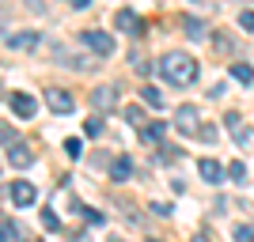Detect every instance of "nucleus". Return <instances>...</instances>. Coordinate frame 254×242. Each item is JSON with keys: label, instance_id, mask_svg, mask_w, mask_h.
<instances>
[{"label": "nucleus", "instance_id": "obj_6", "mask_svg": "<svg viewBox=\"0 0 254 242\" xmlns=\"http://www.w3.org/2000/svg\"><path fill=\"white\" fill-rule=\"evenodd\" d=\"M34 200H38V190L31 182H11V204L15 208H31Z\"/></svg>", "mask_w": 254, "mask_h": 242}, {"label": "nucleus", "instance_id": "obj_20", "mask_svg": "<svg viewBox=\"0 0 254 242\" xmlns=\"http://www.w3.org/2000/svg\"><path fill=\"white\" fill-rule=\"evenodd\" d=\"M80 151H84V147H80V140H76V137L64 140V155H68V159H80Z\"/></svg>", "mask_w": 254, "mask_h": 242}, {"label": "nucleus", "instance_id": "obj_10", "mask_svg": "<svg viewBox=\"0 0 254 242\" xmlns=\"http://www.w3.org/2000/svg\"><path fill=\"white\" fill-rule=\"evenodd\" d=\"M197 170H201V178L209 182V186H220V182H224V174H228V170H224L220 163H216V159H201V163H197Z\"/></svg>", "mask_w": 254, "mask_h": 242}, {"label": "nucleus", "instance_id": "obj_29", "mask_svg": "<svg viewBox=\"0 0 254 242\" xmlns=\"http://www.w3.org/2000/svg\"><path fill=\"white\" fill-rule=\"evenodd\" d=\"M216 49H220V53H232V42H228V38L220 34V38H216Z\"/></svg>", "mask_w": 254, "mask_h": 242}, {"label": "nucleus", "instance_id": "obj_32", "mask_svg": "<svg viewBox=\"0 0 254 242\" xmlns=\"http://www.w3.org/2000/svg\"><path fill=\"white\" fill-rule=\"evenodd\" d=\"M193 4H205V0H193Z\"/></svg>", "mask_w": 254, "mask_h": 242}, {"label": "nucleus", "instance_id": "obj_8", "mask_svg": "<svg viewBox=\"0 0 254 242\" xmlns=\"http://www.w3.org/2000/svg\"><path fill=\"white\" fill-rule=\"evenodd\" d=\"M179 27H182V34H186L190 42H205V38H209L205 23H201V19H193V15H182V19H179Z\"/></svg>", "mask_w": 254, "mask_h": 242}, {"label": "nucleus", "instance_id": "obj_22", "mask_svg": "<svg viewBox=\"0 0 254 242\" xmlns=\"http://www.w3.org/2000/svg\"><path fill=\"white\" fill-rule=\"evenodd\" d=\"M235 239H239V242H254V227H247V223H243V227H235Z\"/></svg>", "mask_w": 254, "mask_h": 242}, {"label": "nucleus", "instance_id": "obj_4", "mask_svg": "<svg viewBox=\"0 0 254 242\" xmlns=\"http://www.w3.org/2000/svg\"><path fill=\"white\" fill-rule=\"evenodd\" d=\"M84 46L95 49L99 57H110V53H114V38H110L106 31H84Z\"/></svg>", "mask_w": 254, "mask_h": 242}, {"label": "nucleus", "instance_id": "obj_19", "mask_svg": "<svg viewBox=\"0 0 254 242\" xmlns=\"http://www.w3.org/2000/svg\"><path fill=\"white\" fill-rule=\"evenodd\" d=\"M228 178H232V182H239V186H243V182H247V167H243V163H239V159H235L232 167H228Z\"/></svg>", "mask_w": 254, "mask_h": 242}, {"label": "nucleus", "instance_id": "obj_25", "mask_svg": "<svg viewBox=\"0 0 254 242\" xmlns=\"http://www.w3.org/2000/svg\"><path fill=\"white\" fill-rule=\"evenodd\" d=\"M76 208H80V216H84L87 223H103V216H99V212H87L84 204H76Z\"/></svg>", "mask_w": 254, "mask_h": 242}, {"label": "nucleus", "instance_id": "obj_24", "mask_svg": "<svg viewBox=\"0 0 254 242\" xmlns=\"http://www.w3.org/2000/svg\"><path fill=\"white\" fill-rule=\"evenodd\" d=\"M126 117L133 121V125H140V121H144V114H140V106H129V110H126Z\"/></svg>", "mask_w": 254, "mask_h": 242}, {"label": "nucleus", "instance_id": "obj_5", "mask_svg": "<svg viewBox=\"0 0 254 242\" xmlns=\"http://www.w3.org/2000/svg\"><path fill=\"white\" fill-rule=\"evenodd\" d=\"M46 106H50L53 114H72V95L68 91H61V87H46Z\"/></svg>", "mask_w": 254, "mask_h": 242}, {"label": "nucleus", "instance_id": "obj_13", "mask_svg": "<svg viewBox=\"0 0 254 242\" xmlns=\"http://www.w3.org/2000/svg\"><path fill=\"white\" fill-rule=\"evenodd\" d=\"M8 46H11V49H34V46H38V34H34V31H27V34H8Z\"/></svg>", "mask_w": 254, "mask_h": 242}, {"label": "nucleus", "instance_id": "obj_15", "mask_svg": "<svg viewBox=\"0 0 254 242\" xmlns=\"http://www.w3.org/2000/svg\"><path fill=\"white\" fill-rule=\"evenodd\" d=\"M15 239H23V227L15 220H0V242H15Z\"/></svg>", "mask_w": 254, "mask_h": 242}, {"label": "nucleus", "instance_id": "obj_1", "mask_svg": "<svg viewBox=\"0 0 254 242\" xmlns=\"http://www.w3.org/2000/svg\"><path fill=\"white\" fill-rule=\"evenodd\" d=\"M159 72H163V80H167L171 87H190L193 80H197V57H190V53H163L159 57Z\"/></svg>", "mask_w": 254, "mask_h": 242}, {"label": "nucleus", "instance_id": "obj_17", "mask_svg": "<svg viewBox=\"0 0 254 242\" xmlns=\"http://www.w3.org/2000/svg\"><path fill=\"white\" fill-rule=\"evenodd\" d=\"M129 174H133V163H129V155H122V159L114 163V182H126Z\"/></svg>", "mask_w": 254, "mask_h": 242}, {"label": "nucleus", "instance_id": "obj_27", "mask_svg": "<svg viewBox=\"0 0 254 242\" xmlns=\"http://www.w3.org/2000/svg\"><path fill=\"white\" fill-rule=\"evenodd\" d=\"M42 223H46V227H50V231H53V227H61V220H57L53 212H42Z\"/></svg>", "mask_w": 254, "mask_h": 242}, {"label": "nucleus", "instance_id": "obj_7", "mask_svg": "<svg viewBox=\"0 0 254 242\" xmlns=\"http://www.w3.org/2000/svg\"><path fill=\"white\" fill-rule=\"evenodd\" d=\"M114 23H118V31H126V34H133V38H137L140 31H144V23H140V15L137 11H129V8H122L114 15Z\"/></svg>", "mask_w": 254, "mask_h": 242}, {"label": "nucleus", "instance_id": "obj_2", "mask_svg": "<svg viewBox=\"0 0 254 242\" xmlns=\"http://www.w3.org/2000/svg\"><path fill=\"white\" fill-rule=\"evenodd\" d=\"M175 129L186 133V137H197V133H201V110H197V106H179V114H175Z\"/></svg>", "mask_w": 254, "mask_h": 242}, {"label": "nucleus", "instance_id": "obj_31", "mask_svg": "<svg viewBox=\"0 0 254 242\" xmlns=\"http://www.w3.org/2000/svg\"><path fill=\"white\" fill-rule=\"evenodd\" d=\"M68 4H72V8H87V4H91V0H68Z\"/></svg>", "mask_w": 254, "mask_h": 242}, {"label": "nucleus", "instance_id": "obj_30", "mask_svg": "<svg viewBox=\"0 0 254 242\" xmlns=\"http://www.w3.org/2000/svg\"><path fill=\"white\" fill-rule=\"evenodd\" d=\"M4 27H8V8L0 4V31H4Z\"/></svg>", "mask_w": 254, "mask_h": 242}, {"label": "nucleus", "instance_id": "obj_18", "mask_svg": "<svg viewBox=\"0 0 254 242\" xmlns=\"http://www.w3.org/2000/svg\"><path fill=\"white\" fill-rule=\"evenodd\" d=\"M140 102H148V106H163V95H159V91H156V87H140Z\"/></svg>", "mask_w": 254, "mask_h": 242}, {"label": "nucleus", "instance_id": "obj_16", "mask_svg": "<svg viewBox=\"0 0 254 242\" xmlns=\"http://www.w3.org/2000/svg\"><path fill=\"white\" fill-rule=\"evenodd\" d=\"M232 80L251 84V80H254V68H251V64H243V61H235V64H232Z\"/></svg>", "mask_w": 254, "mask_h": 242}, {"label": "nucleus", "instance_id": "obj_28", "mask_svg": "<svg viewBox=\"0 0 254 242\" xmlns=\"http://www.w3.org/2000/svg\"><path fill=\"white\" fill-rule=\"evenodd\" d=\"M152 212H156V216H171V204H163V200H156V204H152Z\"/></svg>", "mask_w": 254, "mask_h": 242}, {"label": "nucleus", "instance_id": "obj_23", "mask_svg": "<svg viewBox=\"0 0 254 242\" xmlns=\"http://www.w3.org/2000/svg\"><path fill=\"white\" fill-rule=\"evenodd\" d=\"M239 27H243V31H251V34H254V11H243V15H239Z\"/></svg>", "mask_w": 254, "mask_h": 242}, {"label": "nucleus", "instance_id": "obj_26", "mask_svg": "<svg viewBox=\"0 0 254 242\" xmlns=\"http://www.w3.org/2000/svg\"><path fill=\"white\" fill-rule=\"evenodd\" d=\"M197 140H209V144H212V140H216V129H212V125H201V133H197Z\"/></svg>", "mask_w": 254, "mask_h": 242}, {"label": "nucleus", "instance_id": "obj_14", "mask_svg": "<svg viewBox=\"0 0 254 242\" xmlns=\"http://www.w3.org/2000/svg\"><path fill=\"white\" fill-rule=\"evenodd\" d=\"M163 133H167V125H163V121H152V125L140 129V140H144V144H159Z\"/></svg>", "mask_w": 254, "mask_h": 242}, {"label": "nucleus", "instance_id": "obj_11", "mask_svg": "<svg viewBox=\"0 0 254 242\" xmlns=\"http://www.w3.org/2000/svg\"><path fill=\"white\" fill-rule=\"evenodd\" d=\"M8 159H11V167H19V170H27L34 163V151L27 144H11V151H8Z\"/></svg>", "mask_w": 254, "mask_h": 242}, {"label": "nucleus", "instance_id": "obj_21", "mask_svg": "<svg viewBox=\"0 0 254 242\" xmlns=\"http://www.w3.org/2000/svg\"><path fill=\"white\" fill-rule=\"evenodd\" d=\"M84 133H87V137H99V133H103V121H99V117L84 121Z\"/></svg>", "mask_w": 254, "mask_h": 242}, {"label": "nucleus", "instance_id": "obj_12", "mask_svg": "<svg viewBox=\"0 0 254 242\" xmlns=\"http://www.w3.org/2000/svg\"><path fill=\"white\" fill-rule=\"evenodd\" d=\"M224 125H228V133L235 137V144H247V140H251V133H247V125L239 121V114H224Z\"/></svg>", "mask_w": 254, "mask_h": 242}, {"label": "nucleus", "instance_id": "obj_9", "mask_svg": "<svg viewBox=\"0 0 254 242\" xmlns=\"http://www.w3.org/2000/svg\"><path fill=\"white\" fill-rule=\"evenodd\" d=\"M34 110H38V102H34L31 95H23V91H19V95H11V114H15V117L31 121V117H34Z\"/></svg>", "mask_w": 254, "mask_h": 242}, {"label": "nucleus", "instance_id": "obj_3", "mask_svg": "<svg viewBox=\"0 0 254 242\" xmlns=\"http://www.w3.org/2000/svg\"><path fill=\"white\" fill-rule=\"evenodd\" d=\"M118 98H122V87L118 84H103L91 91V106L95 110H118Z\"/></svg>", "mask_w": 254, "mask_h": 242}]
</instances>
